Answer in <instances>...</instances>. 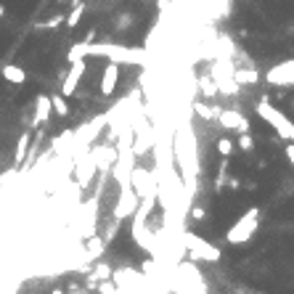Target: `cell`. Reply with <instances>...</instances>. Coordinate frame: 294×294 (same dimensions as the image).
<instances>
[{
    "label": "cell",
    "mask_w": 294,
    "mask_h": 294,
    "mask_svg": "<svg viewBox=\"0 0 294 294\" xmlns=\"http://www.w3.org/2000/svg\"><path fill=\"white\" fill-rule=\"evenodd\" d=\"M199 85H201V90H204V96H215V93H217V85H215V80H207V77H204V80L199 82Z\"/></svg>",
    "instance_id": "24"
},
{
    "label": "cell",
    "mask_w": 294,
    "mask_h": 294,
    "mask_svg": "<svg viewBox=\"0 0 294 294\" xmlns=\"http://www.w3.org/2000/svg\"><path fill=\"white\" fill-rule=\"evenodd\" d=\"M109 275H112V268H109V265H98L96 273L90 275V281H93V283H96V281H106Z\"/></svg>",
    "instance_id": "23"
},
{
    "label": "cell",
    "mask_w": 294,
    "mask_h": 294,
    "mask_svg": "<svg viewBox=\"0 0 294 294\" xmlns=\"http://www.w3.org/2000/svg\"><path fill=\"white\" fill-rule=\"evenodd\" d=\"M233 80L238 85H257L260 75H257V69H233Z\"/></svg>",
    "instance_id": "15"
},
{
    "label": "cell",
    "mask_w": 294,
    "mask_h": 294,
    "mask_svg": "<svg viewBox=\"0 0 294 294\" xmlns=\"http://www.w3.org/2000/svg\"><path fill=\"white\" fill-rule=\"evenodd\" d=\"M98 291H101V294H117V283H112V281L106 278V281L98 283Z\"/></svg>",
    "instance_id": "25"
},
{
    "label": "cell",
    "mask_w": 294,
    "mask_h": 294,
    "mask_svg": "<svg viewBox=\"0 0 294 294\" xmlns=\"http://www.w3.org/2000/svg\"><path fill=\"white\" fill-rule=\"evenodd\" d=\"M217 122L225 130H236V133H249V119L236 109H220L217 112Z\"/></svg>",
    "instance_id": "7"
},
{
    "label": "cell",
    "mask_w": 294,
    "mask_h": 294,
    "mask_svg": "<svg viewBox=\"0 0 294 294\" xmlns=\"http://www.w3.org/2000/svg\"><path fill=\"white\" fill-rule=\"evenodd\" d=\"M61 19H64V16H56V19H51V22H48V24H43V27H48V30H51V27H56V24H59V22H61Z\"/></svg>",
    "instance_id": "29"
},
{
    "label": "cell",
    "mask_w": 294,
    "mask_h": 294,
    "mask_svg": "<svg viewBox=\"0 0 294 294\" xmlns=\"http://www.w3.org/2000/svg\"><path fill=\"white\" fill-rule=\"evenodd\" d=\"M217 151L228 159V157H231V154L236 151V146H233V141H228V138H220V141H217Z\"/></svg>",
    "instance_id": "22"
},
{
    "label": "cell",
    "mask_w": 294,
    "mask_h": 294,
    "mask_svg": "<svg viewBox=\"0 0 294 294\" xmlns=\"http://www.w3.org/2000/svg\"><path fill=\"white\" fill-rule=\"evenodd\" d=\"M194 112L201 119H217V109H209L207 104H201V101H196V104H194Z\"/></svg>",
    "instance_id": "18"
},
{
    "label": "cell",
    "mask_w": 294,
    "mask_h": 294,
    "mask_svg": "<svg viewBox=\"0 0 294 294\" xmlns=\"http://www.w3.org/2000/svg\"><path fill=\"white\" fill-rule=\"evenodd\" d=\"M88 56H98V59H109L114 64H133V67H143L149 53L143 48H127V45H117V43H90L88 40Z\"/></svg>",
    "instance_id": "1"
},
{
    "label": "cell",
    "mask_w": 294,
    "mask_h": 294,
    "mask_svg": "<svg viewBox=\"0 0 294 294\" xmlns=\"http://www.w3.org/2000/svg\"><path fill=\"white\" fill-rule=\"evenodd\" d=\"M3 80L11 82V85H22V82L27 80V72L19 67V64H6L3 67Z\"/></svg>",
    "instance_id": "14"
},
{
    "label": "cell",
    "mask_w": 294,
    "mask_h": 294,
    "mask_svg": "<svg viewBox=\"0 0 294 294\" xmlns=\"http://www.w3.org/2000/svg\"><path fill=\"white\" fill-rule=\"evenodd\" d=\"M238 149H244V151L252 149V138H249V133H241V138H238Z\"/></svg>",
    "instance_id": "26"
},
{
    "label": "cell",
    "mask_w": 294,
    "mask_h": 294,
    "mask_svg": "<svg viewBox=\"0 0 294 294\" xmlns=\"http://www.w3.org/2000/svg\"><path fill=\"white\" fill-rule=\"evenodd\" d=\"M286 157H289V162L294 164V143H289V146H286Z\"/></svg>",
    "instance_id": "28"
},
{
    "label": "cell",
    "mask_w": 294,
    "mask_h": 294,
    "mask_svg": "<svg viewBox=\"0 0 294 294\" xmlns=\"http://www.w3.org/2000/svg\"><path fill=\"white\" fill-rule=\"evenodd\" d=\"M96 170H98L96 157H93V151H88V162H80V167H77V180H80V186H88V183L93 180Z\"/></svg>",
    "instance_id": "12"
},
{
    "label": "cell",
    "mask_w": 294,
    "mask_h": 294,
    "mask_svg": "<svg viewBox=\"0 0 294 294\" xmlns=\"http://www.w3.org/2000/svg\"><path fill=\"white\" fill-rule=\"evenodd\" d=\"M265 82L273 88H294V59L270 67L265 72Z\"/></svg>",
    "instance_id": "5"
},
{
    "label": "cell",
    "mask_w": 294,
    "mask_h": 294,
    "mask_svg": "<svg viewBox=\"0 0 294 294\" xmlns=\"http://www.w3.org/2000/svg\"><path fill=\"white\" fill-rule=\"evenodd\" d=\"M27 146H30V133H24L19 138V143H16V162H22L27 157Z\"/></svg>",
    "instance_id": "21"
},
{
    "label": "cell",
    "mask_w": 294,
    "mask_h": 294,
    "mask_svg": "<svg viewBox=\"0 0 294 294\" xmlns=\"http://www.w3.org/2000/svg\"><path fill=\"white\" fill-rule=\"evenodd\" d=\"M3 294H16V286H11V289H6Z\"/></svg>",
    "instance_id": "30"
},
{
    "label": "cell",
    "mask_w": 294,
    "mask_h": 294,
    "mask_svg": "<svg viewBox=\"0 0 294 294\" xmlns=\"http://www.w3.org/2000/svg\"><path fill=\"white\" fill-rule=\"evenodd\" d=\"M93 157H96L98 170L104 172V170H109V167H114L119 151H117V149H93Z\"/></svg>",
    "instance_id": "13"
},
{
    "label": "cell",
    "mask_w": 294,
    "mask_h": 294,
    "mask_svg": "<svg viewBox=\"0 0 294 294\" xmlns=\"http://www.w3.org/2000/svg\"><path fill=\"white\" fill-rule=\"evenodd\" d=\"M291 106H294V101H291Z\"/></svg>",
    "instance_id": "33"
},
{
    "label": "cell",
    "mask_w": 294,
    "mask_h": 294,
    "mask_svg": "<svg viewBox=\"0 0 294 294\" xmlns=\"http://www.w3.org/2000/svg\"><path fill=\"white\" fill-rule=\"evenodd\" d=\"M3 14H6V8H3V6H0V16H3Z\"/></svg>",
    "instance_id": "31"
},
{
    "label": "cell",
    "mask_w": 294,
    "mask_h": 294,
    "mask_svg": "<svg viewBox=\"0 0 294 294\" xmlns=\"http://www.w3.org/2000/svg\"><path fill=\"white\" fill-rule=\"evenodd\" d=\"M138 204H141V196H138L130 186H122V194H119L117 207H114V217L117 220H125L127 215H135Z\"/></svg>",
    "instance_id": "6"
},
{
    "label": "cell",
    "mask_w": 294,
    "mask_h": 294,
    "mask_svg": "<svg viewBox=\"0 0 294 294\" xmlns=\"http://www.w3.org/2000/svg\"><path fill=\"white\" fill-rule=\"evenodd\" d=\"M51 104H53V112L56 114H61V117L69 114V104L64 101V96H51Z\"/></svg>",
    "instance_id": "19"
},
{
    "label": "cell",
    "mask_w": 294,
    "mask_h": 294,
    "mask_svg": "<svg viewBox=\"0 0 294 294\" xmlns=\"http://www.w3.org/2000/svg\"><path fill=\"white\" fill-rule=\"evenodd\" d=\"M53 114V104H51V96H38V106H35V117H32V125L40 127L48 122V117Z\"/></svg>",
    "instance_id": "11"
},
{
    "label": "cell",
    "mask_w": 294,
    "mask_h": 294,
    "mask_svg": "<svg viewBox=\"0 0 294 294\" xmlns=\"http://www.w3.org/2000/svg\"><path fill=\"white\" fill-rule=\"evenodd\" d=\"M82 75H85V59L72 61V67H69V72H67V77H64V82H61V96H64V98L75 96V90H77V85H80Z\"/></svg>",
    "instance_id": "9"
},
{
    "label": "cell",
    "mask_w": 294,
    "mask_h": 294,
    "mask_svg": "<svg viewBox=\"0 0 294 294\" xmlns=\"http://www.w3.org/2000/svg\"><path fill=\"white\" fill-rule=\"evenodd\" d=\"M53 294H64V291H61V289H56V291H53Z\"/></svg>",
    "instance_id": "32"
},
{
    "label": "cell",
    "mask_w": 294,
    "mask_h": 294,
    "mask_svg": "<svg viewBox=\"0 0 294 294\" xmlns=\"http://www.w3.org/2000/svg\"><path fill=\"white\" fill-rule=\"evenodd\" d=\"M130 188H133L141 199L157 194V188H154V178L149 175V170H141V167L130 170Z\"/></svg>",
    "instance_id": "8"
},
{
    "label": "cell",
    "mask_w": 294,
    "mask_h": 294,
    "mask_svg": "<svg viewBox=\"0 0 294 294\" xmlns=\"http://www.w3.org/2000/svg\"><path fill=\"white\" fill-rule=\"evenodd\" d=\"M183 246L188 249V254L194 257V260H207V262H217L220 257V249L217 246H212V244H207L201 236H196V233H183Z\"/></svg>",
    "instance_id": "4"
},
{
    "label": "cell",
    "mask_w": 294,
    "mask_h": 294,
    "mask_svg": "<svg viewBox=\"0 0 294 294\" xmlns=\"http://www.w3.org/2000/svg\"><path fill=\"white\" fill-rule=\"evenodd\" d=\"M101 252H104V238H98V236H88L85 257H98Z\"/></svg>",
    "instance_id": "16"
},
{
    "label": "cell",
    "mask_w": 294,
    "mask_h": 294,
    "mask_svg": "<svg viewBox=\"0 0 294 294\" xmlns=\"http://www.w3.org/2000/svg\"><path fill=\"white\" fill-rule=\"evenodd\" d=\"M85 56H88V40H82V43H77V45H72L69 53H67V59H69V61H80V59H85Z\"/></svg>",
    "instance_id": "17"
},
{
    "label": "cell",
    "mask_w": 294,
    "mask_h": 294,
    "mask_svg": "<svg viewBox=\"0 0 294 294\" xmlns=\"http://www.w3.org/2000/svg\"><path fill=\"white\" fill-rule=\"evenodd\" d=\"M257 114H260L270 127H275V133H278L281 138H286L289 143H294V125L278 112V109H273L268 101H260V104H257Z\"/></svg>",
    "instance_id": "3"
},
{
    "label": "cell",
    "mask_w": 294,
    "mask_h": 294,
    "mask_svg": "<svg viewBox=\"0 0 294 294\" xmlns=\"http://www.w3.org/2000/svg\"><path fill=\"white\" fill-rule=\"evenodd\" d=\"M117 82H119V64L109 61L106 69H104V77H101V93L112 96L114 90H117Z\"/></svg>",
    "instance_id": "10"
},
{
    "label": "cell",
    "mask_w": 294,
    "mask_h": 294,
    "mask_svg": "<svg viewBox=\"0 0 294 294\" xmlns=\"http://www.w3.org/2000/svg\"><path fill=\"white\" fill-rule=\"evenodd\" d=\"M82 14H85V6H82V3H77V6H75V11H72V14H69V19H67V27H69V30H75V27L80 24Z\"/></svg>",
    "instance_id": "20"
},
{
    "label": "cell",
    "mask_w": 294,
    "mask_h": 294,
    "mask_svg": "<svg viewBox=\"0 0 294 294\" xmlns=\"http://www.w3.org/2000/svg\"><path fill=\"white\" fill-rule=\"evenodd\" d=\"M257 215H260V209H257V207L246 209V212L238 217L231 228H228L225 238H228L231 244H246V241L254 236V231H257Z\"/></svg>",
    "instance_id": "2"
},
{
    "label": "cell",
    "mask_w": 294,
    "mask_h": 294,
    "mask_svg": "<svg viewBox=\"0 0 294 294\" xmlns=\"http://www.w3.org/2000/svg\"><path fill=\"white\" fill-rule=\"evenodd\" d=\"M191 215H194V220H204V209H201V207H194V209H191Z\"/></svg>",
    "instance_id": "27"
}]
</instances>
